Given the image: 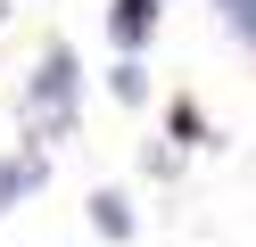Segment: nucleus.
Listing matches in <instances>:
<instances>
[{"label": "nucleus", "instance_id": "obj_1", "mask_svg": "<svg viewBox=\"0 0 256 247\" xmlns=\"http://www.w3.org/2000/svg\"><path fill=\"white\" fill-rule=\"evenodd\" d=\"M17 124H25V148L74 140V124H83V58H74V41H50V49H42V66L25 74Z\"/></svg>", "mask_w": 256, "mask_h": 247}, {"label": "nucleus", "instance_id": "obj_2", "mask_svg": "<svg viewBox=\"0 0 256 247\" xmlns=\"http://www.w3.org/2000/svg\"><path fill=\"white\" fill-rule=\"evenodd\" d=\"M34 190H50V148H8L0 157V214H17Z\"/></svg>", "mask_w": 256, "mask_h": 247}, {"label": "nucleus", "instance_id": "obj_3", "mask_svg": "<svg viewBox=\"0 0 256 247\" xmlns=\"http://www.w3.org/2000/svg\"><path fill=\"white\" fill-rule=\"evenodd\" d=\"M157 16H166V0H108V41H116V58H140V49H149Z\"/></svg>", "mask_w": 256, "mask_h": 247}, {"label": "nucleus", "instance_id": "obj_4", "mask_svg": "<svg viewBox=\"0 0 256 247\" xmlns=\"http://www.w3.org/2000/svg\"><path fill=\"white\" fill-rule=\"evenodd\" d=\"M91 231H100V239H132V231H140V214H132V198H124V190H91Z\"/></svg>", "mask_w": 256, "mask_h": 247}, {"label": "nucleus", "instance_id": "obj_5", "mask_svg": "<svg viewBox=\"0 0 256 247\" xmlns=\"http://www.w3.org/2000/svg\"><path fill=\"white\" fill-rule=\"evenodd\" d=\"M108 91H116L124 107H140V99H149V66H140V58H116V66H108Z\"/></svg>", "mask_w": 256, "mask_h": 247}, {"label": "nucleus", "instance_id": "obj_6", "mask_svg": "<svg viewBox=\"0 0 256 247\" xmlns=\"http://www.w3.org/2000/svg\"><path fill=\"white\" fill-rule=\"evenodd\" d=\"M166 132H174V140H182V148H190V140H198V132H206V115H198V107H190V99H174V115H166Z\"/></svg>", "mask_w": 256, "mask_h": 247}, {"label": "nucleus", "instance_id": "obj_7", "mask_svg": "<svg viewBox=\"0 0 256 247\" xmlns=\"http://www.w3.org/2000/svg\"><path fill=\"white\" fill-rule=\"evenodd\" d=\"M215 16H223V33H248L256 25V0H215Z\"/></svg>", "mask_w": 256, "mask_h": 247}, {"label": "nucleus", "instance_id": "obj_8", "mask_svg": "<svg viewBox=\"0 0 256 247\" xmlns=\"http://www.w3.org/2000/svg\"><path fill=\"white\" fill-rule=\"evenodd\" d=\"M232 41H248V58H256V25H248V33H232Z\"/></svg>", "mask_w": 256, "mask_h": 247}]
</instances>
